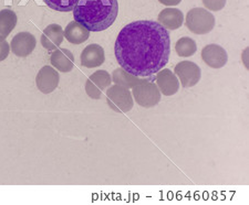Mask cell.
I'll list each match as a JSON object with an SVG mask.
<instances>
[{"label": "cell", "mask_w": 249, "mask_h": 205, "mask_svg": "<svg viewBox=\"0 0 249 205\" xmlns=\"http://www.w3.org/2000/svg\"><path fill=\"white\" fill-rule=\"evenodd\" d=\"M114 53L124 71L138 78H148L168 63L170 33L153 20L128 23L116 38Z\"/></svg>", "instance_id": "cell-1"}, {"label": "cell", "mask_w": 249, "mask_h": 205, "mask_svg": "<svg viewBox=\"0 0 249 205\" xmlns=\"http://www.w3.org/2000/svg\"><path fill=\"white\" fill-rule=\"evenodd\" d=\"M118 0H79L73 18L86 29L93 32L107 30L118 18Z\"/></svg>", "instance_id": "cell-2"}, {"label": "cell", "mask_w": 249, "mask_h": 205, "mask_svg": "<svg viewBox=\"0 0 249 205\" xmlns=\"http://www.w3.org/2000/svg\"><path fill=\"white\" fill-rule=\"evenodd\" d=\"M186 27L195 34L210 33L215 27V17L204 8H194L186 15Z\"/></svg>", "instance_id": "cell-3"}, {"label": "cell", "mask_w": 249, "mask_h": 205, "mask_svg": "<svg viewBox=\"0 0 249 205\" xmlns=\"http://www.w3.org/2000/svg\"><path fill=\"white\" fill-rule=\"evenodd\" d=\"M107 102L111 110L120 114L130 111L133 108V97L131 92L128 88L116 84L107 91Z\"/></svg>", "instance_id": "cell-4"}, {"label": "cell", "mask_w": 249, "mask_h": 205, "mask_svg": "<svg viewBox=\"0 0 249 205\" xmlns=\"http://www.w3.org/2000/svg\"><path fill=\"white\" fill-rule=\"evenodd\" d=\"M133 97L140 106L151 108L160 102V92L155 83L145 79L133 87Z\"/></svg>", "instance_id": "cell-5"}, {"label": "cell", "mask_w": 249, "mask_h": 205, "mask_svg": "<svg viewBox=\"0 0 249 205\" xmlns=\"http://www.w3.org/2000/svg\"><path fill=\"white\" fill-rule=\"evenodd\" d=\"M174 74L178 76L184 88L195 86L200 81L202 71L197 64L192 61H182L174 67Z\"/></svg>", "instance_id": "cell-6"}, {"label": "cell", "mask_w": 249, "mask_h": 205, "mask_svg": "<svg viewBox=\"0 0 249 205\" xmlns=\"http://www.w3.org/2000/svg\"><path fill=\"white\" fill-rule=\"evenodd\" d=\"M111 75L107 71L100 70L94 72L86 83V92L89 97L93 99H100L103 91L111 85Z\"/></svg>", "instance_id": "cell-7"}, {"label": "cell", "mask_w": 249, "mask_h": 205, "mask_svg": "<svg viewBox=\"0 0 249 205\" xmlns=\"http://www.w3.org/2000/svg\"><path fill=\"white\" fill-rule=\"evenodd\" d=\"M36 46H37V40L30 32H20L16 34L10 43L13 53L20 58L30 55L36 49Z\"/></svg>", "instance_id": "cell-8"}, {"label": "cell", "mask_w": 249, "mask_h": 205, "mask_svg": "<svg viewBox=\"0 0 249 205\" xmlns=\"http://www.w3.org/2000/svg\"><path fill=\"white\" fill-rule=\"evenodd\" d=\"M60 76L57 71L51 66H43L36 78L38 90L43 94H50L58 87Z\"/></svg>", "instance_id": "cell-9"}, {"label": "cell", "mask_w": 249, "mask_h": 205, "mask_svg": "<svg viewBox=\"0 0 249 205\" xmlns=\"http://www.w3.org/2000/svg\"><path fill=\"white\" fill-rule=\"evenodd\" d=\"M203 61L213 68H222L228 61L226 50L218 44H208L202 50Z\"/></svg>", "instance_id": "cell-10"}, {"label": "cell", "mask_w": 249, "mask_h": 205, "mask_svg": "<svg viewBox=\"0 0 249 205\" xmlns=\"http://www.w3.org/2000/svg\"><path fill=\"white\" fill-rule=\"evenodd\" d=\"M156 85L160 93L165 96H173L179 91V79L171 70L164 68L156 73Z\"/></svg>", "instance_id": "cell-11"}, {"label": "cell", "mask_w": 249, "mask_h": 205, "mask_svg": "<svg viewBox=\"0 0 249 205\" xmlns=\"http://www.w3.org/2000/svg\"><path fill=\"white\" fill-rule=\"evenodd\" d=\"M64 39V31L62 27L57 25V23H52L48 26L41 35V44L48 51H54L62 44Z\"/></svg>", "instance_id": "cell-12"}, {"label": "cell", "mask_w": 249, "mask_h": 205, "mask_svg": "<svg viewBox=\"0 0 249 205\" xmlns=\"http://www.w3.org/2000/svg\"><path fill=\"white\" fill-rule=\"evenodd\" d=\"M106 61L104 50L101 46L92 43L88 46L81 53V65L88 68L98 67Z\"/></svg>", "instance_id": "cell-13"}, {"label": "cell", "mask_w": 249, "mask_h": 205, "mask_svg": "<svg viewBox=\"0 0 249 205\" xmlns=\"http://www.w3.org/2000/svg\"><path fill=\"white\" fill-rule=\"evenodd\" d=\"M50 62L58 71L68 73L74 67V55L68 49H57L51 54Z\"/></svg>", "instance_id": "cell-14"}, {"label": "cell", "mask_w": 249, "mask_h": 205, "mask_svg": "<svg viewBox=\"0 0 249 205\" xmlns=\"http://www.w3.org/2000/svg\"><path fill=\"white\" fill-rule=\"evenodd\" d=\"M184 21V15L179 9L176 8H166L163 9L159 15V23L165 29L176 30L182 27Z\"/></svg>", "instance_id": "cell-15"}, {"label": "cell", "mask_w": 249, "mask_h": 205, "mask_svg": "<svg viewBox=\"0 0 249 205\" xmlns=\"http://www.w3.org/2000/svg\"><path fill=\"white\" fill-rule=\"evenodd\" d=\"M64 37L71 44H81L90 38V31L74 20L67 26Z\"/></svg>", "instance_id": "cell-16"}, {"label": "cell", "mask_w": 249, "mask_h": 205, "mask_svg": "<svg viewBox=\"0 0 249 205\" xmlns=\"http://www.w3.org/2000/svg\"><path fill=\"white\" fill-rule=\"evenodd\" d=\"M17 25V15L11 9L0 10V40H5Z\"/></svg>", "instance_id": "cell-17"}, {"label": "cell", "mask_w": 249, "mask_h": 205, "mask_svg": "<svg viewBox=\"0 0 249 205\" xmlns=\"http://www.w3.org/2000/svg\"><path fill=\"white\" fill-rule=\"evenodd\" d=\"M112 81H114L116 85L126 87V88H133L135 85L145 81V79H140L138 76H134L130 73H127L123 70V68H116L112 74Z\"/></svg>", "instance_id": "cell-18"}, {"label": "cell", "mask_w": 249, "mask_h": 205, "mask_svg": "<svg viewBox=\"0 0 249 205\" xmlns=\"http://www.w3.org/2000/svg\"><path fill=\"white\" fill-rule=\"evenodd\" d=\"M175 51L180 58H188L196 53L197 51V44L192 38L183 37L175 44Z\"/></svg>", "instance_id": "cell-19"}, {"label": "cell", "mask_w": 249, "mask_h": 205, "mask_svg": "<svg viewBox=\"0 0 249 205\" xmlns=\"http://www.w3.org/2000/svg\"><path fill=\"white\" fill-rule=\"evenodd\" d=\"M46 5L55 11L69 13L77 6L79 0H43Z\"/></svg>", "instance_id": "cell-20"}, {"label": "cell", "mask_w": 249, "mask_h": 205, "mask_svg": "<svg viewBox=\"0 0 249 205\" xmlns=\"http://www.w3.org/2000/svg\"><path fill=\"white\" fill-rule=\"evenodd\" d=\"M206 9L212 11H219L226 5V0H203Z\"/></svg>", "instance_id": "cell-21"}, {"label": "cell", "mask_w": 249, "mask_h": 205, "mask_svg": "<svg viewBox=\"0 0 249 205\" xmlns=\"http://www.w3.org/2000/svg\"><path fill=\"white\" fill-rule=\"evenodd\" d=\"M9 43L6 40H0V62L7 59V56L9 55Z\"/></svg>", "instance_id": "cell-22"}, {"label": "cell", "mask_w": 249, "mask_h": 205, "mask_svg": "<svg viewBox=\"0 0 249 205\" xmlns=\"http://www.w3.org/2000/svg\"><path fill=\"white\" fill-rule=\"evenodd\" d=\"M159 1L164 6L170 7V6H178L182 0H159Z\"/></svg>", "instance_id": "cell-23"}]
</instances>
